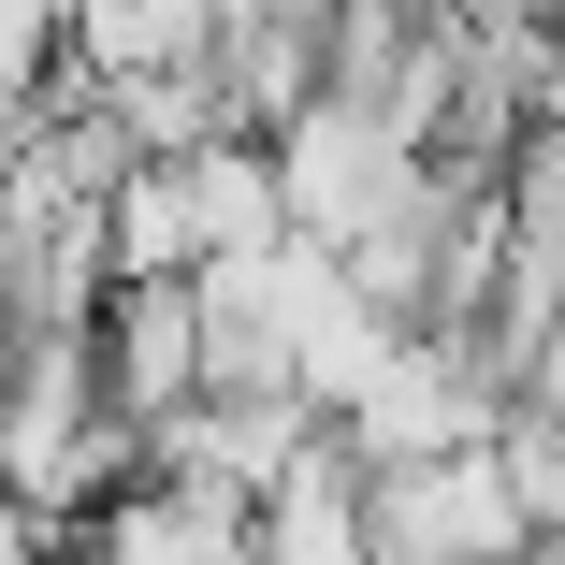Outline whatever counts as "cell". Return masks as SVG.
<instances>
[{
	"label": "cell",
	"mask_w": 565,
	"mask_h": 565,
	"mask_svg": "<svg viewBox=\"0 0 565 565\" xmlns=\"http://www.w3.org/2000/svg\"><path fill=\"white\" fill-rule=\"evenodd\" d=\"M493 565H565V536H522V551H493Z\"/></svg>",
	"instance_id": "obj_2"
},
{
	"label": "cell",
	"mask_w": 565,
	"mask_h": 565,
	"mask_svg": "<svg viewBox=\"0 0 565 565\" xmlns=\"http://www.w3.org/2000/svg\"><path fill=\"white\" fill-rule=\"evenodd\" d=\"M87 377H102L117 420L160 435V420L203 392V290H189V276H102V305H87Z\"/></svg>",
	"instance_id": "obj_1"
}]
</instances>
